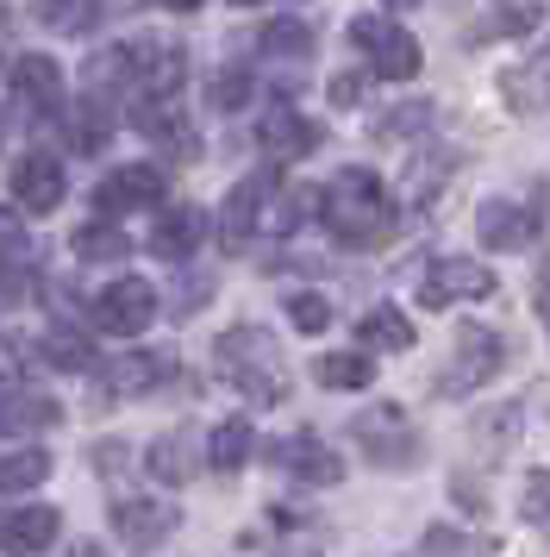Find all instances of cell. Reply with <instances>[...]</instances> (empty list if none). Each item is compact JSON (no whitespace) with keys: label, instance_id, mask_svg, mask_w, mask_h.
<instances>
[{"label":"cell","instance_id":"cell-32","mask_svg":"<svg viewBox=\"0 0 550 557\" xmlns=\"http://www.w3.org/2000/svg\"><path fill=\"white\" fill-rule=\"evenodd\" d=\"M420 545L425 552H495V539H475V532H463V527H432Z\"/></svg>","mask_w":550,"mask_h":557},{"label":"cell","instance_id":"cell-38","mask_svg":"<svg viewBox=\"0 0 550 557\" xmlns=\"http://www.w3.org/2000/svg\"><path fill=\"white\" fill-rule=\"evenodd\" d=\"M538 88L550 95V57H538Z\"/></svg>","mask_w":550,"mask_h":557},{"label":"cell","instance_id":"cell-31","mask_svg":"<svg viewBox=\"0 0 550 557\" xmlns=\"http://www.w3.org/2000/svg\"><path fill=\"white\" fill-rule=\"evenodd\" d=\"M288 320H295V332H325L332 326V301L325 295H288Z\"/></svg>","mask_w":550,"mask_h":557},{"label":"cell","instance_id":"cell-21","mask_svg":"<svg viewBox=\"0 0 550 557\" xmlns=\"http://www.w3.org/2000/svg\"><path fill=\"white\" fill-rule=\"evenodd\" d=\"M250 451H257V426H250V420H220L213 438H207V463L225 470V476H232V470H245Z\"/></svg>","mask_w":550,"mask_h":557},{"label":"cell","instance_id":"cell-15","mask_svg":"<svg viewBox=\"0 0 550 557\" xmlns=\"http://www.w3.org/2000/svg\"><path fill=\"white\" fill-rule=\"evenodd\" d=\"M270 457L288 470V476L300 482H320V488H332V482L345 476V463H338V451L332 445H320V438H307V432H295V438H275Z\"/></svg>","mask_w":550,"mask_h":557},{"label":"cell","instance_id":"cell-9","mask_svg":"<svg viewBox=\"0 0 550 557\" xmlns=\"http://www.w3.org/2000/svg\"><path fill=\"white\" fill-rule=\"evenodd\" d=\"M163 188H170V176H163L157 163H120V170H113V176H107V182L95 188V207L120 220V213L157 207V201H163Z\"/></svg>","mask_w":550,"mask_h":557},{"label":"cell","instance_id":"cell-23","mask_svg":"<svg viewBox=\"0 0 550 557\" xmlns=\"http://www.w3.org/2000/svg\"><path fill=\"white\" fill-rule=\"evenodd\" d=\"M145 470L157 482H188V476H195V445H188L182 432H163V438H150Z\"/></svg>","mask_w":550,"mask_h":557},{"label":"cell","instance_id":"cell-16","mask_svg":"<svg viewBox=\"0 0 550 557\" xmlns=\"http://www.w3.org/2000/svg\"><path fill=\"white\" fill-rule=\"evenodd\" d=\"M475 232H482V245L488 251H520V245H532V232H538V213H525L520 201H482L475 207Z\"/></svg>","mask_w":550,"mask_h":557},{"label":"cell","instance_id":"cell-28","mask_svg":"<svg viewBox=\"0 0 550 557\" xmlns=\"http://www.w3.org/2000/svg\"><path fill=\"white\" fill-rule=\"evenodd\" d=\"M38 351H45L50 363H57V370H100L95 345H88L82 332H50V338H45V345H38Z\"/></svg>","mask_w":550,"mask_h":557},{"label":"cell","instance_id":"cell-30","mask_svg":"<svg viewBox=\"0 0 550 557\" xmlns=\"http://www.w3.org/2000/svg\"><path fill=\"white\" fill-rule=\"evenodd\" d=\"M25 251H32V238H25V220L0 207V270H20Z\"/></svg>","mask_w":550,"mask_h":557},{"label":"cell","instance_id":"cell-24","mask_svg":"<svg viewBox=\"0 0 550 557\" xmlns=\"http://www.w3.org/2000/svg\"><path fill=\"white\" fill-rule=\"evenodd\" d=\"M57 420H63V407L50 395H7L0 401V432H45Z\"/></svg>","mask_w":550,"mask_h":557},{"label":"cell","instance_id":"cell-29","mask_svg":"<svg viewBox=\"0 0 550 557\" xmlns=\"http://www.w3.org/2000/svg\"><path fill=\"white\" fill-rule=\"evenodd\" d=\"M520 513H525V520H532L538 532H550V470H532V476H525Z\"/></svg>","mask_w":550,"mask_h":557},{"label":"cell","instance_id":"cell-13","mask_svg":"<svg viewBox=\"0 0 550 557\" xmlns=\"http://www.w3.org/2000/svg\"><path fill=\"white\" fill-rule=\"evenodd\" d=\"M257 145H263L275 163H295V157L320 151V126H313L307 113H295V107H270V113L257 120Z\"/></svg>","mask_w":550,"mask_h":557},{"label":"cell","instance_id":"cell-7","mask_svg":"<svg viewBox=\"0 0 550 557\" xmlns=\"http://www.w3.org/2000/svg\"><path fill=\"white\" fill-rule=\"evenodd\" d=\"M495 295V270L470 263V257H432L420 282V307H450V301H488Z\"/></svg>","mask_w":550,"mask_h":557},{"label":"cell","instance_id":"cell-22","mask_svg":"<svg viewBox=\"0 0 550 557\" xmlns=\"http://www.w3.org/2000/svg\"><path fill=\"white\" fill-rule=\"evenodd\" d=\"M357 338H363L370 351H413V320H407L400 307H370V313L357 320Z\"/></svg>","mask_w":550,"mask_h":557},{"label":"cell","instance_id":"cell-19","mask_svg":"<svg viewBox=\"0 0 550 557\" xmlns=\"http://www.w3.org/2000/svg\"><path fill=\"white\" fill-rule=\"evenodd\" d=\"M175 527H182V513L170 502H120L113 507V532H120L125 545H163Z\"/></svg>","mask_w":550,"mask_h":557},{"label":"cell","instance_id":"cell-40","mask_svg":"<svg viewBox=\"0 0 550 557\" xmlns=\"http://www.w3.org/2000/svg\"><path fill=\"white\" fill-rule=\"evenodd\" d=\"M413 7H420V0H388V13H413Z\"/></svg>","mask_w":550,"mask_h":557},{"label":"cell","instance_id":"cell-39","mask_svg":"<svg viewBox=\"0 0 550 557\" xmlns=\"http://www.w3.org/2000/svg\"><path fill=\"white\" fill-rule=\"evenodd\" d=\"M163 7H170V13H195L200 0H163Z\"/></svg>","mask_w":550,"mask_h":557},{"label":"cell","instance_id":"cell-6","mask_svg":"<svg viewBox=\"0 0 550 557\" xmlns=\"http://www.w3.org/2000/svg\"><path fill=\"white\" fill-rule=\"evenodd\" d=\"M275 188H282V170H275V163H263V170H250V176L225 195V207H220L225 251H238V245H250V238L263 232V207H270Z\"/></svg>","mask_w":550,"mask_h":557},{"label":"cell","instance_id":"cell-3","mask_svg":"<svg viewBox=\"0 0 550 557\" xmlns=\"http://www.w3.org/2000/svg\"><path fill=\"white\" fill-rule=\"evenodd\" d=\"M350 45L363 51V63H370L375 76H388V82L420 76V38L400 20H388V13H357L350 20Z\"/></svg>","mask_w":550,"mask_h":557},{"label":"cell","instance_id":"cell-41","mask_svg":"<svg viewBox=\"0 0 550 557\" xmlns=\"http://www.w3.org/2000/svg\"><path fill=\"white\" fill-rule=\"evenodd\" d=\"M7 382H13V363H7V357H0V388H7Z\"/></svg>","mask_w":550,"mask_h":557},{"label":"cell","instance_id":"cell-42","mask_svg":"<svg viewBox=\"0 0 550 557\" xmlns=\"http://www.w3.org/2000/svg\"><path fill=\"white\" fill-rule=\"evenodd\" d=\"M0 138H7V120H0Z\"/></svg>","mask_w":550,"mask_h":557},{"label":"cell","instance_id":"cell-1","mask_svg":"<svg viewBox=\"0 0 550 557\" xmlns=\"http://www.w3.org/2000/svg\"><path fill=\"white\" fill-rule=\"evenodd\" d=\"M325 207V232L338 238V245H382L388 232H395V201H388V188L375 170H338L332 188L320 195Z\"/></svg>","mask_w":550,"mask_h":557},{"label":"cell","instance_id":"cell-37","mask_svg":"<svg viewBox=\"0 0 550 557\" xmlns=\"http://www.w3.org/2000/svg\"><path fill=\"white\" fill-rule=\"evenodd\" d=\"M538 320H545V332H550V270H538Z\"/></svg>","mask_w":550,"mask_h":557},{"label":"cell","instance_id":"cell-2","mask_svg":"<svg viewBox=\"0 0 550 557\" xmlns=\"http://www.w3.org/2000/svg\"><path fill=\"white\" fill-rule=\"evenodd\" d=\"M213 363H220V376L257 407H275L288 395V370H282V345H275V332L263 326H232L220 332V345H213Z\"/></svg>","mask_w":550,"mask_h":557},{"label":"cell","instance_id":"cell-8","mask_svg":"<svg viewBox=\"0 0 550 557\" xmlns=\"http://www.w3.org/2000/svg\"><path fill=\"white\" fill-rule=\"evenodd\" d=\"M357 445H363L382 470H407V463L420 457V438L407 432V413H400V407H370V413L357 420Z\"/></svg>","mask_w":550,"mask_h":557},{"label":"cell","instance_id":"cell-25","mask_svg":"<svg viewBox=\"0 0 550 557\" xmlns=\"http://www.w3.org/2000/svg\"><path fill=\"white\" fill-rule=\"evenodd\" d=\"M257 45H263V57H275V63H307V57H313V26H307V20H270Z\"/></svg>","mask_w":550,"mask_h":557},{"label":"cell","instance_id":"cell-18","mask_svg":"<svg viewBox=\"0 0 550 557\" xmlns=\"http://www.w3.org/2000/svg\"><path fill=\"white\" fill-rule=\"evenodd\" d=\"M200 238H207V213L200 207H170L150 226V251L163 257V263H188L200 251Z\"/></svg>","mask_w":550,"mask_h":557},{"label":"cell","instance_id":"cell-10","mask_svg":"<svg viewBox=\"0 0 550 557\" xmlns=\"http://www.w3.org/2000/svg\"><path fill=\"white\" fill-rule=\"evenodd\" d=\"M125 51H132V88H138L145 101L175 95L182 76H188V57H182V45H170V38H138V45H125Z\"/></svg>","mask_w":550,"mask_h":557},{"label":"cell","instance_id":"cell-35","mask_svg":"<svg viewBox=\"0 0 550 557\" xmlns=\"http://www.w3.org/2000/svg\"><path fill=\"white\" fill-rule=\"evenodd\" d=\"M75 7H82V0H45V13H50L63 32H82V13H75Z\"/></svg>","mask_w":550,"mask_h":557},{"label":"cell","instance_id":"cell-17","mask_svg":"<svg viewBox=\"0 0 550 557\" xmlns=\"http://www.w3.org/2000/svg\"><path fill=\"white\" fill-rule=\"evenodd\" d=\"M63 188H70V182H63V163H57V157H20V163H13V201L25 207V213H50V207L63 201Z\"/></svg>","mask_w":550,"mask_h":557},{"label":"cell","instance_id":"cell-20","mask_svg":"<svg viewBox=\"0 0 550 557\" xmlns=\"http://www.w3.org/2000/svg\"><path fill=\"white\" fill-rule=\"evenodd\" d=\"M70 251L82 257V263H125V257H132V238H125V232L113 226V213H107V220H88V226H75Z\"/></svg>","mask_w":550,"mask_h":557},{"label":"cell","instance_id":"cell-14","mask_svg":"<svg viewBox=\"0 0 550 557\" xmlns=\"http://www.w3.org/2000/svg\"><path fill=\"white\" fill-rule=\"evenodd\" d=\"M57 527H63V513L45 502L0 507V552H45V545H57Z\"/></svg>","mask_w":550,"mask_h":557},{"label":"cell","instance_id":"cell-11","mask_svg":"<svg viewBox=\"0 0 550 557\" xmlns=\"http://www.w3.org/2000/svg\"><path fill=\"white\" fill-rule=\"evenodd\" d=\"M13 101H20L32 120H57V113H63V70H57V57L25 51L20 63H13Z\"/></svg>","mask_w":550,"mask_h":557},{"label":"cell","instance_id":"cell-26","mask_svg":"<svg viewBox=\"0 0 550 557\" xmlns=\"http://www.w3.org/2000/svg\"><path fill=\"white\" fill-rule=\"evenodd\" d=\"M313 376H320L325 388H370L375 363L363 351H332V357H320V363H313Z\"/></svg>","mask_w":550,"mask_h":557},{"label":"cell","instance_id":"cell-36","mask_svg":"<svg viewBox=\"0 0 550 557\" xmlns=\"http://www.w3.org/2000/svg\"><path fill=\"white\" fill-rule=\"evenodd\" d=\"M357 95H363V76H338V82H332V101H338V107H350Z\"/></svg>","mask_w":550,"mask_h":557},{"label":"cell","instance_id":"cell-34","mask_svg":"<svg viewBox=\"0 0 550 557\" xmlns=\"http://www.w3.org/2000/svg\"><path fill=\"white\" fill-rule=\"evenodd\" d=\"M425 113H432L425 101H413V107H395V120H382L375 132H382V138H400V132H420V126H425Z\"/></svg>","mask_w":550,"mask_h":557},{"label":"cell","instance_id":"cell-33","mask_svg":"<svg viewBox=\"0 0 550 557\" xmlns=\"http://www.w3.org/2000/svg\"><path fill=\"white\" fill-rule=\"evenodd\" d=\"M245 101H250V76H245V70H225V76L213 82V107L232 113V107H245Z\"/></svg>","mask_w":550,"mask_h":557},{"label":"cell","instance_id":"cell-5","mask_svg":"<svg viewBox=\"0 0 550 557\" xmlns=\"http://www.w3.org/2000/svg\"><path fill=\"white\" fill-rule=\"evenodd\" d=\"M88 320H95V332H113V338H138V332L157 320V288L138 276H120L107 282L95 295V307H88Z\"/></svg>","mask_w":550,"mask_h":557},{"label":"cell","instance_id":"cell-12","mask_svg":"<svg viewBox=\"0 0 550 557\" xmlns=\"http://www.w3.org/2000/svg\"><path fill=\"white\" fill-rule=\"evenodd\" d=\"M175 376V357L170 351H125L113 363H100V388L107 395H150Z\"/></svg>","mask_w":550,"mask_h":557},{"label":"cell","instance_id":"cell-27","mask_svg":"<svg viewBox=\"0 0 550 557\" xmlns=\"http://www.w3.org/2000/svg\"><path fill=\"white\" fill-rule=\"evenodd\" d=\"M45 476H50V457H45V451H13V457H0V488H7V495H25V488H38Z\"/></svg>","mask_w":550,"mask_h":557},{"label":"cell","instance_id":"cell-4","mask_svg":"<svg viewBox=\"0 0 550 557\" xmlns=\"http://www.w3.org/2000/svg\"><path fill=\"white\" fill-rule=\"evenodd\" d=\"M500 363H507V338L488 326H475V320H463L457 326V345H450L445 376H438V395H475L482 382L500 376Z\"/></svg>","mask_w":550,"mask_h":557}]
</instances>
